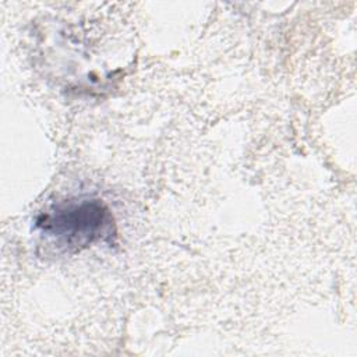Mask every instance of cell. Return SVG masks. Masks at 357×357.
Here are the masks:
<instances>
[{"label": "cell", "mask_w": 357, "mask_h": 357, "mask_svg": "<svg viewBox=\"0 0 357 357\" xmlns=\"http://www.w3.org/2000/svg\"><path fill=\"white\" fill-rule=\"evenodd\" d=\"M36 227L54 245L75 252L114 236V220L109 208L93 198L68 199L39 215Z\"/></svg>", "instance_id": "obj_1"}]
</instances>
